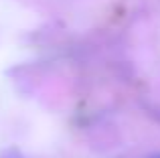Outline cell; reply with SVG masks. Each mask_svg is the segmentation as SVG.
Wrapping results in <instances>:
<instances>
[{"label":"cell","instance_id":"cell-1","mask_svg":"<svg viewBox=\"0 0 160 158\" xmlns=\"http://www.w3.org/2000/svg\"><path fill=\"white\" fill-rule=\"evenodd\" d=\"M152 158H160V154H158V156H152Z\"/></svg>","mask_w":160,"mask_h":158}]
</instances>
